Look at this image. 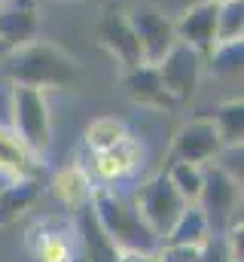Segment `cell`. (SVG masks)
Here are the masks:
<instances>
[{"label":"cell","mask_w":244,"mask_h":262,"mask_svg":"<svg viewBox=\"0 0 244 262\" xmlns=\"http://www.w3.org/2000/svg\"><path fill=\"white\" fill-rule=\"evenodd\" d=\"M83 76V67L73 55L49 40H25L3 52L0 58V82L6 85H31L40 92H64L73 89Z\"/></svg>","instance_id":"cell-1"},{"label":"cell","mask_w":244,"mask_h":262,"mask_svg":"<svg viewBox=\"0 0 244 262\" xmlns=\"http://www.w3.org/2000/svg\"><path fill=\"white\" fill-rule=\"evenodd\" d=\"M92 213L107 232V238L119 250H147L153 253L159 247V238L147 229V223L137 216L131 198L116 192V186H95L92 189Z\"/></svg>","instance_id":"cell-2"},{"label":"cell","mask_w":244,"mask_h":262,"mask_svg":"<svg viewBox=\"0 0 244 262\" xmlns=\"http://www.w3.org/2000/svg\"><path fill=\"white\" fill-rule=\"evenodd\" d=\"M6 113L9 128L15 131L34 156H46L52 149V110L49 98L31 85H9L6 89Z\"/></svg>","instance_id":"cell-3"},{"label":"cell","mask_w":244,"mask_h":262,"mask_svg":"<svg viewBox=\"0 0 244 262\" xmlns=\"http://www.w3.org/2000/svg\"><path fill=\"white\" fill-rule=\"evenodd\" d=\"M128 198H131L137 216L147 223V229H150L159 241L171 232V226L177 223V216H180L183 207H186V201L177 195V189L171 186V180L165 177V171L147 177L140 186H134V189L128 192Z\"/></svg>","instance_id":"cell-4"},{"label":"cell","mask_w":244,"mask_h":262,"mask_svg":"<svg viewBox=\"0 0 244 262\" xmlns=\"http://www.w3.org/2000/svg\"><path fill=\"white\" fill-rule=\"evenodd\" d=\"M211 226V235H223L235 220H241V183L232 180L220 165H205L201 195L195 201Z\"/></svg>","instance_id":"cell-5"},{"label":"cell","mask_w":244,"mask_h":262,"mask_svg":"<svg viewBox=\"0 0 244 262\" xmlns=\"http://www.w3.org/2000/svg\"><path fill=\"white\" fill-rule=\"evenodd\" d=\"M76 162L89 171L95 186H116V183H125L128 177L137 174V168L144 165V146L134 134H125L110 149H101V152L79 149Z\"/></svg>","instance_id":"cell-6"},{"label":"cell","mask_w":244,"mask_h":262,"mask_svg":"<svg viewBox=\"0 0 244 262\" xmlns=\"http://www.w3.org/2000/svg\"><path fill=\"white\" fill-rule=\"evenodd\" d=\"M125 18L137 37L144 64H159L165 52L177 43L174 37V18L159 3H134L125 9Z\"/></svg>","instance_id":"cell-7"},{"label":"cell","mask_w":244,"mask_h":262,"mask_svg":"<svg viewBox=\"0 0 244 262\" xmlns=\"http://www.w3.org/2000/svg\"><path fill=\"white\" fill-rule=\"evenodd\" d=\"M156 67H159V76H162L165 92H168V95L174 98V104L180 107V104H189V101L195 98V92H198V85H201L205 55L177 40Z\"/></svg>","instance_id":"cell-8"},{"label":"cell","mask_w":244,"mask_h":262,"mask_svg":"<svg viewBox=\"0 0 244 262\" xmlns=\"http://www.w3.org/2000/svg\"><path fill=\"white\" fill-rule=\"evenodd\" d=\"M73 216H43L28 229L25 247L34 262H76Z\"/></svg>","instance_id":"cell-9"},{"label":"cell","mask_w":244,"mask_h":262,"mask_svg":"<svg viewBox=\"0 0 244 262\" xmlns=\"http://www.w3.org/2000/svg\"><path fill=\"white\" fill-rule=\"evenodd\" d=\"M220 149H223V137L211 116H195L183 122L171 140V159L195 162V165H211L220 156Z\"/></svg>","instance_id":"cell-10"},{"label":"cell","mask_w":244,"mask_h":262,"mask_svg":"<svg viewBox=\"0 0 244 262\" xmlns=\"http://www.w3.org/2000/svg\"><path fill=\"white\" fill-rule=\"evenodd\" d=\"M95 37L101 43V49L110 52V58L119 64V70L125 67L140 64V46H137V37L125 18V9H116V6H107L98 18V28H95Z\"/></svg>","instance_id":"cell-11"},{"label":"cell","mask_w":244,"mask_h":262,"mask_svg":"<svg viewBox=\"0 0 244 262\" xmlns=\"http://www.w3.org/2000/svg\"><path fill=\"white\" fill-rule=\"evenodd\" d=\"M122 89L128 95L131 104L144 107V110H156V113H168L174 110V98L165 92L162 85V76H159V67L156 64H134L122 70Z\"/></svg>","instance_id":"cell-12"},{"label":"cell","mask_w":244,"mask_h":262,"mask_svg":"<svg viewBox=\"0 0 244 262\" xmlns=\"http://www.w3.org/2000/svg\"><path fill=\"white\" fill-rule=\"evenodd\" d=\"M217 6L220 3L192 0L180 15L174 18V37L205 55L217 43Z\"/></svg>","instance_id":"cell-13"},{"label":"cell","mask_w":244,"mask_h":262,"mask_svg":"<svg viewBox=\"0 0 244 262\" xmlns=\"http://www.w3.org/2000/svg\"><path fill=\"white\" fill-rule=\"evenodd\" d=\"M0 180H43L40 156H34L6 122H0Z\"/></svg>","instance_id":"cell-14"},{"label":"cell","mask_w":244,"mask_h":262,"mask_svg":"<svg viewBox=\"0 0 244 262\" xmlns=\"http://www.w3.org/2000/svg\"><path fill=\"white\" fill-rule=\"evenodd\" d=\"M73 226H76V241L86 250V262H119V247L107 238V232L95 220L92 204L73 210Z\"/></svg>","instance_id":"cell-15"},{"label":"cell","mask_w":244,"mask_h":262,"mask_svg":"<svg viewBox=\"0 0 244 262\" xmlns=\"http://www.w3.org/2000/svg\"><path fill=\"white\" fill-rule=\"evenodd\" d=\"M49 189H52V195H55V201H58L61 207H67V210H79V207L89 204L95 183H92L89 171L73 159L70 165H64V168H58V171L52 174Z\"/></svg>","instance_id":"cell-16"},{"label":"cell","mask_w":244,"mask_h":262,"mask_svg":"<svg viewBox=\"0 0 244 262\" xmlns=\"http://www.w3.org/2000/svg\"><path fill=\"white\" fill-rule=\"evenodd\" d=\"M37 34V9L34 3H18L6 0L0 6V49H12L25 40H34Z\"/></svg>","instance_id":"cell-17"},{"label":"cell","mask_w":244,"mask_h":262,"mask_svg":"<svg viewBox=\"0 0 244 262\" xmlns=\"http://www.w3.org/2000/svg\"><path fill=\"white\" fill-rule=\"evenodd\" d=\"M43 195V180H6L0 186V226L25 216Z\"/></svg>","instance_id":"cell-18"},{"label":"cell","mask_w":244,"mask_h":262,"mask_svg":"<svg viewBox=\"0 0 244 262\" xmlns=\"http://www.w3.org/2000/svg\"><path fill=\"white\" fill-rule=\"evenodd\" d=\"M211 238V226H208V216L198 204H186L183 213L177 216V223L171 226V232L162 238L168 244H192V247H201L205 241Z\"/></svg>","instance_id":"cell-19"},{"label":"cell","mask_w":244,"mask_h":262,"mask_svg":"<svg viewBox=\"0 0 244 262\" xmlns=\"http://www.w3.org/2000/svg\"><path fill=\"white\" fill-rule=\"evenodd\" d=\"M125 134H131L128 125L116 119V116H98L95 122H89L83 131V149L86 152H101V149H110L116 146Z\"/></svg>","instance_id":"cell-20"},{"label":"cell","mask_w":244,"mask_h":262,"mask_svg":"<svg viewBox=\"0 0 244 262\" xmlns=\"http://www.w3.org/2000/svg\"><path fill=\"white\" fill-rule=\"evenodd\" d=\"M244 61V40H217L205 52V64L214 76H238Z\"/></svg>","instance_id":"cell-21"},{"label":"cell","mask_w":244,"mask_h":262,"mask_svg":"<svg viewBox=\"0 0 244 262\" xmlns=\"http://www.w3.org/2000/svg\"><path fill=\"white\" fill-rule=\"evenodd\" d=\"M211 119H214V125H217L220 137H223V146H238L244 140V101H241V95L223 101L214 110Z\"/></svg>","instance_id":"cell-22"},{"label":"cell","mask_w":244,"mask_h":262,"mask_svg":"<svg viewBox=\"0 0 244 262\" xmlns=\"http://www.w3.org/2000/svg\"><path fill=\"white\" fill-rule=\"evenodd\" d=\"M165 177L171 180V186L177 189V195L186 204H195L201 195V180H205V165H195V162H180L174 159L165 171Z\"/></svg>","instance_id":"cell-23"},{"label":"cell","mask_w":244,"mask_h":262,"mask_svg":"<svg viewBox=\"0 0 244 262\" xmlns=\"http://www.w3.org/2000/svg\"><path fill=\"white\" fill-rule=\"evenodd\" d=\"M217 40H244V0H223L217 6Z\"/></svg>","instance_id":"cell-24"},{"label":"cell","mask_w":244,"mask_h":262,"mask_svg":"<svg viewBox=\"0 0 244 262\" xmlns=\"http://www.w3.org/2000/svg\"><path fill=\"white\" fill-rule=\"evenodd\" d=\"M198 256H201V247H192V244L159 241L156 247V262H198Z\"/></svg>","instance_id":"cell-25"},{"label":"cell","mask_w":244,"mask_h":262,"mask_svg":"<svg viewBox=\"0 0 244 262\" xmlns=\"http://www.w3.org/2000/svg\"><path fill=\"white\" fill-rule=\"evenodd\" d=\"M214 165H220L232 180H238L241 183L244 180V165H241V143L238 146H223L220 149V156L214 159Z\"/></svg>","instance_id":"cell-26"},{"label":"cell","mask_w":244,"mask_h":262,"mask_svg":"<svg viewBox=\"0 0 244 262\" xmlns=\"http://www.w3.org/2000/svg\"><path fill=\"white\" fill-rule=\"evenodd\" d=\"M223 241H226V250H229L232 262H244V223L241 220H235L223 232Z\"/></svg>","instance_id":"cell-27"},{"label":"cell","mask_w":244,"mask_h":262,"mask_svg":"<svg viewBox=\"0 0 244 262\" xmlns=\"http://www.w3.org/2000/svg\"><path fill=\"white\" fill-rule=\"evenodd\" d=\"M198 262H232L223 235H211V238L201 244V256H198Z\"/></svg>","instance_id":"cell-28"},{"label":"cell","mask_w":244,"mask_h":262,"mask_svg":"<svg viewBox=\"0 0 244 262\" xmlns=\"http://www.w3.org/2000/svg\"><path fill=\"white\" fill-rule=\"evenodd\" d=\"M119 262H156V250H119Z\"/></svg>","instance_id":"cell-29"},{"label":"cell","mask_w":244,"mask_h":262,"mask_svg":"<svg viewBox=\"0 0 244 262\" xmlns=\"http://www.w3.org/2000/svg\"><path fill=\"white\" fill-rule=\"evenodd\" d=\"M208 3H223V0H208Z\"/></svg>","instance_id":"cell-30"},{"label":"cell","mask_w":244,"mask_h":262,"mask_svg":"<svg viewBox=\"0 0 244 262\" xmlns=\"http://www.w3.org/2000/svg\"><path fill=\"white\" fill-rule=\"evenodd\" d=\"M3 3H6V0H0V6H3Z\"/></svg>","instance_id":"cell-31"},{"label":"cell","mask_w":244,"mask_h":262,"mask_svg":"<svg viewBox=\"0 0 244 262\" xmlns=\"http://www.w3.org/2000/svg\"><path fill=\"white\" fill-rule=\"evenodd\" d=\"M0 58H3V49H0Z\"/></svg>","instance_id":"cell-32"}]
</instances>
